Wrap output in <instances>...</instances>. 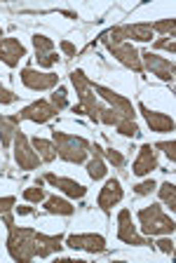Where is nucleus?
Segmentation results:
<instances>
[{
  "instance_id": "40",
  "label": "nucleus",
  "mask_w": 176,
  "mask_h": 263,
  "mask_svg": "<svg viewBox=\"0 0 176 263\" xmlns=\"http://www.w3.org/2000/svg\"><path fill=\"white\" fill-rule=\"evenodd\" d=\"M17 212L22 214V216H28V214H33V209L31 207H17Z\"/></svg>"
},
{
  "instance_id": "4",
  "label": "nucleus",
  "mask_w": 176,
  "mask_h": 263,
  "mask_svg": "<svg viewBox=\"0 0 176 263\" xmlns=\"http://www.w3.org/2000/svg\"><path fill=\"white\" fill-rule=\"evenodd\" d=\"M139 221H141L143 235H171L176 228L174 219H169L160 204L143 207L141 212H139Z\"/></svg>"
},
{
  "instance_id": "1",
  "label": "nucleus",
  "mask_w": 176,
  "mask_h": 263,
  "mask_svg": "<svg viewBox=\"0 0 176 263\" xmlns=\"http://www.w3.org/2000/svg\"><path fill=\"white\" fill-rule=\"evenodd\" d=\"M71 82H73V87H75L77 99H80V104L73 106V113L75 115H89L94 122H99V115H101V108H104V106H99L96 97H94L92 80H89L80 68H75V71L71 73Z\"/></svg>"
},
{
  "instance_id": "26",
  "label": "nucleus",
  "mask_w": 176,
  "mask_h": 263,
  "mask_svg": "<svg viewBox=\"0 0 176 263\" xmlns=\"http://www.w3.org/2000/svg\"><path fill=\"white\" fill-rule=\"evenodd\" d=\"M45 197L47 195H45V188H40V183H35V186L24 191V200H26V202L38 204V202H45Z\"/></svg>"
},
{
  "instance_id": "31",
  "label": "nucleus",
  "mask_w": 176,
  "mask_h": 263,
  "mask_svg": "<svg viewBox=\"0 0 176 263\" xmlns=\"http://www.w3.org/2000/svg\"><path fill=\"white\" fill-rule=\"evenodd\" d=\"M155 181L153 179H146V181H141V183H136V186H134V193H136V195H150V193L155 191Z\"/></svg>"
},
{
  "instance_id": "32",
  "label": "nucleus",
  "mask_w": 176,
  "mask_h": 263,
  "mask_svg": "<svg viewBox=\"0 0 176 263\" xmlns=\"http://www.w3.org/2000/svg\"><path fill=\"white\" fill-rule=\"evenodd\" d=\"M158 148L167 155V158H169V162H174V160H176V143L171 141V139H169V141H160Z\"/></svg>"
},
{
  "instance_id": "5",
  "label": "nucleus",
  "mask_w": 176,
  "mask_h": 263,
  "mask_svg": "<svg viewBox=\"0 0 176 263\" xmlns=\"http://www.w3.org/2000/svg\"><path fill=\"white\" fill-rule=\"evenodd\" d=\"M101 43L106 45V49H108L120 64H125L127 68H132L134 73H143L141 54L132 47V43H115V40H108L106 35H101Z\"/></svg>"
},
{
  "instance_id": "14",
  "label": "nucleus",
  "mask_w": 176,
  "mask_h": 263,
  "mask_svg": "<svg viewBox=\"0 0 176 263\" xmlns=\"http://www.w3.org/2000/svg\"><path fill=\"white\" fill-rule=\"evenodd\" d=\"M24 57H26V47H24L17 38H3L0 40V61H3V64H7L10 68H14Z\"/></svg>"
},
{
  "instance_id": "15",
  "label": "nucleus",
  "mask_w": 176,
  "mask_h": 263,
  "mask_svg": "<svg viewBox=\"0 0 176 263\" xmlns=\"http://www.w3.org/2000/svg\"><path fill=\"white\" fill-rule=\"evenodd\" d=\"M153 170H158V155H155V151H153L150 143H143V146L139 148V155L132 164V172L136 176H146Z\"/></svg>"
},
{
  "instance_id": "38",
  "label": "nucleus",
  "mask_w": 176,
  "mask_h": 263,
  "mask_svg": "<svg viewBox=\"0 0 176 263\" xmlns=\"http://www.w3.org/2000/svg\"><path fill=\"white\" fill-rule=\"evenodd\" d=\"M61 52H64V54H68V57H75V45L73 43H68V40H61Z\"/></svg>"
},
{
  "instance_id": "10",
  "label": "nucleus",
  "mask_w": 176,
  "mask_h": 263,
  "mask_svg": "<svg viewBox=\"0 0 176 263\" xmlns=\"http://www.w3.org/2000/svg\"><path fill=\"white\" fill-rule=\"evenodd\" d=\"M56 113H59L56 106H52L50 101H45V99H38V101H33V104H28L26 108H22L19 120H31V122L43 125V122H50Z\"/></svg>"
},
{
  "instance_id": "20",
  "label": "nucleus",
  "mask_w": 176,
  "mask_h": 263,
  "mask_svg": "<svg viewBox=\"0 0 176 263\" xmlns=\"http://www.w3.org/2000/svg\"><path fill=\"white\" fill-rule=\"evenodd\" d=\"M19 132V115H0V143L3 148L12 146V139Z\"/></svg>"
},
{
  "instance_id": "13",
  "label": "nucleus",
  "mask_w": 176,
  "mask_h": 263,
  "mask_svg": "<svg viewBox=\"0 0 176 263\" xmlns=\"http://www.w3.org/2000/svg\"><path fill=\"white\" fill-rule=\"evenodd\" d=\"M141 64L146 71H150L153 76H158L160 80H171L174 78V64H171L169 59H162V57H158L155 52H143L141 54Z\"/></svg>"
},
{
  "instance_id": "25",
  "label": "nucleus",
  "mask_w": 176,
  "mask_h": 263,
  "mask_svg": "<svg viewBox=\"0 0 176 263\" xmlns=\"http://www.w3.org/2000/svg\"><path fill=\"white\" fill-rule=\"evenodd\" d=\"M106 164H104V160L101 158H94V160H89L87 162V176L92 181H99V179H104L106 176Z\"/></svg>"
},
{
  "instance_id": "41",
  "label": "nucleus",
  "mask_w": 176,
  "mask_h": 263,
  "mask_svg": "<svg viewBox=\"0 0 176 263\" xmlns=\"http://www.w3.org/2000/svg\"><path fill=\"white\" fill-rule=\"evenodd\" d=\"M3 38H5V35H3V28H0V40H3Z\"/></svg>"
},
{
  "instance_id": "36",
  "label": "nucleus",
  "mask_w": 176,
  "mask_h": 263,
  "mask_svg": "<svg viewBox=\"0 0 176 263\" xmlns=\"http://www.w3.org/2000/svg\"><path fill=\"white\" fill-rule=\"evenodd\" d=\"M35 59H38V66H43V68H50V66H54L56 61H59V57H56V52H52V54L35 57Z\"/></svg>"
},
{
  "instance_id": "39",
  "label": "nucleus",
  "mask_w": 176,
  "mask_h": 263,
  "mask_svg": "<svg viewBox=\"0 0 176 263\" xmlns=\"http://www.w3.org/2000/svg\"><path fill=\"white\" fill-rule=\"evenodd\" d=\"M3 223H5L7 228H12V226H14V219H12V214H10V212L3 214Z\"/></svg>"
},
{
  "instance_id": "33",
  "label": "nucleus",
  "mask_w": 176,
  "mask_h": 263,
  "mask_svg": "<svg viewBox=\"0 0 176 263\" xmlns=\"http://www.w3.org/2000/svg\"><path fill=\"white\" fill-rule=\"evenodd\" d=\"M155 247H158L162 254H169V256L174 254V242H171V237H162L160 242H155Z\"/></svg>"
},
{
  "instance_id": "2",
  "label": "nucleus",
  "mask_w": 176,
  "mask_h": 263,
  "mask_svg": "<svg viewBox=\"0 0 176 263\" xmlns=\"http://www.w3.org/2000/svg\"><path fill=\"white\" fill-rule=\"evenodd\" d=\"M35 228H17L12 226L7 235V252L14 261L26 263L35 258Z\"/></svg>"
},
{
  "instance_id": "35",
  "label": "nucleus",
  "mask_w": 176,
  "mask_h": 263,
  "mask_svg": "<svg viewBox=\"0 0 176 263\" xmlns=\"http://www.w3.org/2000/svg\"><path fill=\"white\" fill-rule=\"evenodd\" d=\"M155 49H169L171 54L176 52V43H174V38H162V40H155V45H153Z\"/></svg>"
},
{
  "instance_id": "18",
  "label": "nucleus",
  "mask_w": 176,
  "mask_h": 263,
  "mask_svg": "<svg viewBox=\"0 0 176 263\" xmlns=\"http://www.w3.org/2000/svg\"><path fill=\"white\" fill-rule=\"evenodd\" d=\"M45 181L50 183V186H54V188H59L64 195H68V197H83L85 193V186L83 183H77V181H73V179H66V176H56V174H45Z\"/></svg>"
},
{
  "instance_id": "17",
  "label": "nucleus",
  "mask_w": 176,
  "mask_h": 263,
  "mask_svg": "<svg viewBox=\"0 0 176 263\" xmlns=\"http://www.w3.org/2000/svg\"><path fill=\"white\" fill-rule=\"evenodd\" d=\"M61 235H45V233H35V256L38 258H50L52 254L61 252Z\"/></svg>"
},
{
  "instance_id": "12",
  "label": "nucleus",
  "mask_w": 176,
  "mask_h": 263,
  "mask_svg": "<svg viewBox=\"0 0 176 263\" xmlns=\"http://www.w3.org/2000/svg\"><path fill=\"white\" fill-rule=\"evenodd\" d=\"M22 82L28 89H35V92H43V89H54L59 85V76L56 73H40L31 66H26L22 71Z\"/></svg>"
},
{
  "instance_id": "9",
  "label": "nucleus",
  "mask_w": 176,
  "mask_h": 263,
  "mask_svg": "<svg viewBox=\"0 0 176 263\" xmlns=\"http://www.w3.org/2000/svg\"><path fill=\"white\" fill-rule=\"evenodd\" d=\"M92 89H94L96 94H99L101 99H106V101L110 104V108L118 110V113H120L122 118H129V120H134V118H136L132 101H129V99H125L122 94L113 92L110 87H104V85H94V82H92Z\"/></svg>"
},
{
  "instance_id": "16",
  "label": "nucleus",
  "mask_w": 176,
  "mask_h": 263,
  "mask_svg": "<svg viewBox=\"0 0 176 263\" xmlns=\"http://www.w3.org/2000/svg\"><path fill=\"white\" fill-rule=\"evenodd\" d=\"M120 200H122V186H120V181H118V179H108V181H106V186L101 188V193H99V200H96V202H99V207L104 209L106 214H108L110 209L120 202Z\"/></svg>"
},
{
  "instance_id": "8",
  "label": "nucleus",
  "mask_w": 176,
  "mask_h": 263,
  "mask_svg": "<svg viewBox=\"0 0 176 263\" xmlns=\"http://www.w3.org/2000/svg\"><path fill=\"white\" fill-rule=\"evenodd\" d=\"M118 237H120L125 245H132V247L153 245L150 240H146L143 235L136 233V228H134V223H132V212H129V209H120V214H118Z\"/></svg>"
},
{
  "instance_id": "30",
  "label": "nucleus",
  "mask_w": 176,
  "mask_h": 263,
  "mask_svg": "<svg viewBox=\"0 0 176 263\" xmlns=\"http://www.w3.org/2000/svg\"><path fill=\"white\" fill-rule=\"evenodd\" d=\"M104 155H106V160H108L113 167H125V158H122L120 151H115V148H106Z\"/></svg>"
},
{
  "instance_id": "28",
  "label": "nucleus",
  "mask_w": 176,
  "mask_h": 263,
  "mask_svg": "<svg viewBox=\"0 0 176 263\" xmlns=\"http://www.w3.org/2000/svg\"><path fill=\"white\" fill-rule=\"evenodd\" d=\"M52 106H56L59 110H64L68 106V92L64 87H56V92L52 94V101H50Z\"/></svg>"
},
{
  "instance_id": "29",
  "label": "nucleus",
  "mask_w": 176,
  "mask_h": 263,
  "mask_svg": "<svg viewBox=\"0 0 176 263\" xmlns=\"http://www.w3.org/2000/svg\"><path fill=\"white\" fill-rule=\"evenodd\" d=\"M150 28L153 31H160V33H167V35H174V19H160V22L150 24Z\"/></svg>"
},
{
  "instance_id": "23",
  "label": "nucleus",
  "mask_w": 176,
  "mask_h": 263,
  "mask_svg": "<svg viewBox=\"0 0 176 263\" xmlns=\"http://www.w3.org/2000/svg\"><path fill=\"white\" fill-rule=\"evenodd\" d=\"M33 47H35V57H45L54 52V40L43 35V33H35L33 35Z\"/></svg>"
},
{
  "instance_id": "34",
  "label": "nucleus",
  "mask_w": 176,
  "mask_h": 263,
  "mask_svg": "<svg viewBox=\"0 0 176 263\" xmlns=\"http://www.w3.org/2000/svg\"><path fill=\"white\" fill-rule=\"evenodd\" d=\"M17 99H19V94L10 92L7 87H3V85H0V104H14Z\"/></svg>"
},
{
  "instance_id": "19",
  "label": "nucleus",
  "mask_w": 176,
  "mask_h": 263,
  "mask_svg": "<svg viewBox=\"0 0 176 263\" xmlns=\"http://www.w3.org/2000/svg\"><path fill=\"white\" fill-rule=\"evenodd\" d=\"M139 110L143 113V118H146V122H148V127L153 132H174V120H171L169 115L158 113V110H150L146 104L139 106Z\"/></svg>"
},
{
  "instance_id": "6",
  "label": "nucleus",
  "mask_w": 176,
  "mask_h": 263,
  "mask_svg": "<svg viewBox=\"0 0 176 263\" xmlns=\"http://www.w3.org/2000/svg\"><path fill=\"white\" fill-rule=\"evenodd\" d=\"M104 35L108 40H115V43H127L129 38L139 40V43H148L153 38V28H150V24H127V26L110 28Z\"/></svg>"
},
{
  "instance_id": "37",
  "label": "nucleus",
  "mask_w": 176,
  "mask_h": 263,
  "mask_svg": "<svg viewBox=\"0 0 176 263\" xmlns=\"http://www.w3.org/2000/svg\"><path fill=\"white\" fill-rule=\"evenodd\" d=\"M14 204H17V197H12V195L0 197V214L12 212V207H14Z\"/></svg>"
},
{
  "instance_id": "11",
  "label": "nucleus",
  "mask_w": 176,
  "mask_h": 263,
  "mask_svg": "<svg viewBox=\"0 0 176 263\" xmlns=\"http://www.w3.org/2000/svg\"><path fill=\"white\" fill-rule=\"evenodd\" d=\"M66 247L71 249H83L89 254H101L106 252V240L96 233H73L66 237Z\"/></svg>"
},
{
  "instance_id": "24",
  "label": "nucleus",
  "mask_w": 176,
  "mask_h": 263,
  "mask_svg": "<svg viewBox=\"0 0 176 263\" xmlns=\"http://www.w3.org/2000/svg\"><path fill=\"white\" fill-rule=\"evenodd\" d=\"M160 200L169 207V212H176V186L174 183L165 181V183L160 186Z\"/></svg>"
},
{
  "instance_id": "22",
  "label": "nucleus",
  "mask_w": 176,
  "mask_h": 263,
  "mask_svg": "<svg viewBox=\"0 0 176 263\" xmlns=\"http://www.w3.org/2000/svg\"><path fill=\"white\" fill-rule=\"evenodd\" d=\"M31 146L35 148V153H38V158L43 160V162H54L56 160V146L52 141H45V139L35 137L33 141H31Z\"/></svg>"
},
{
  "instance_id": "3",
  "label": "nucleus",
  "mask_w": 176,
  "mask_h": 263,
  "mask_svg": "<svg viewBox=\"0 0 176 263\" xmlns=\"http://www.w3.org/2000/svg\"><path fill=\"white\" fill-rule=\"evenodd\" d=\"M52 139H54V146H56V155L64 158L66 162H85L89 153V141L83 137H75V134H66V132H52Z\"/></svg>"
},
{
  "instance_id": "21",
  "label": "nucleus",
  "mask_w": 176,
  "mask_h": 263,
  "mask_svg": "<svg viewBox=\"0 0 176 263\" xmlns=\"http://www.w3.org/2000/svg\"><path fill=\"white\" fill-rule=\"evenodd\" d=\"M45 212L56 214V216H71L75 212V207L68 200H64V197L52 195V197H45Z\"/></svg>"
},
{
  "instance_id": "7",
  "label": "nucleus",
  "mask_w": 176,
  "mask_h": 263,
  "mask_svg": "<svg viewBox=\"0 0 176 263\" xmlns=\"http://www.w3.org/2000/svg\"><path fill=\"white\" fill-rule=\"evenodd\" d=\"M14 160H17L19 170H38L40 164V158L38 153H35V148L31 146V141H28L26 134H22V132H17V137H14Z\"/></svg>"
},
{
  "instance_id": "27",
  "label": "nucleus",
  "mask_w": 176,
  "mask_h": 263,
  "mask_svg": "<svg viewBox=\"0 0 176 263\" xmlns=\"http://www.w3.org/2000/svg\"><path fill=\"white\" fill-rule=\"evenodd\" d=\"M115 129H118V134H122V137H136L139 134V125L134 120H127V118L120 120V125H118Z\"/></svg>"
}]
</instances>
